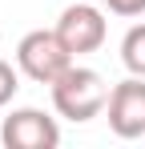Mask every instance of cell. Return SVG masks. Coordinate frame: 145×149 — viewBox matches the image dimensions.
<instances>
[{
	"label": "cell",
	"mask_w": 145,
	"mask_h": 149,
	"mask_svg": "<svg viewBox=\"0 0 145 149\" xmlns=\"http://www.w3.org/2000/svg\"><path fill=\"white\" fill-rule=\"evenodd\" d=\"M48 89H52V109H56L61 117L77 121V125L101 117L105 105H109V85H105V77L97 73V69H85V65H69Z\"/></svg>",
	"instance_id": "obj_1"
},
{
	"label": "cell",
	"mask_w": 145,
	"mask_h": 149,
	"mask_svg": "<svg viewBox=\"0 0 145 149\" xmlns=\"http://www.w3.org/2000/svg\"><path fill=\"white\" fill-rule=\"evenodd\" d=\"M72 65L69 45L61 40L56 28H36V32H24L20 45H16V69L36 85H52L56 77Z\"/></svg>",
	"instance_id": "obj_2"
},
{
	"label": "cell",
	"mask_w": 145,
	"mask_h": 149,
	"mask_svg": "<svg viewBox=\"0 0 145 149\" xmlns=\"http://www.w3.org/2000/svg\"><path fill=\"white\" fill-rule=\"evenodd\" d=\"M109 129L117 133L121 141H137L145 137V77H125L121 85L109 89Z\"/></svg>",
	"instance_id": "obj_3"
},
{
	"label": "cell",
	"mask_w": 145,
	"mask_h": 149,
	"mask_svg": "<svg viewBox=\"0 0 145 149\" xmlns=\"http://www.w3.org/2000/svg\"><path fill=\"white\" fill-rule=\"evenodd\" d=\"M0 141L8 149H56L61 129L56 121L40 109H12L0 125Z\"/></svg>",
	"instance_id": "obj_4"
},
{
	"label": "cell",
	"mask_w": 145,
	"mask_h": 149,
	"mask_svg": "<svg viewBox=\"0 0 145 149\" xmlns=\"http://www.w3.org/2000/svg\"><path fill=\"white\" fill-rule=\"evenodd\" d=\"M56 32H61V40L69 45L72 56H81V52H97L105 45V12L93 8V4H69L65 12H61V20H56Z\"/></svg>",
	"instance_id": "obj_5"
},
{
	"label": "cell",
	"mask_w": 145,
	"mask_h": 149,
	"mask_svg": "<svg viewBox=\"0 0 145 149\" xmlns=\"http://www.w3.org/2000/svg\"><path fill=\"white\" fill-rule=\"evenodd\" d=\"M121 65L133 77H145V24H133L121 36Z\"/></svg>",
	"instance_id": "obj_6"
},
{
	"label": "cell",
	"mask_w": 145,
	"mask_h": 149,
	"mask_svg": "<svg viewBox=\"0 0 145 149\" xmlns=\"http://www.w3.org/2000/svg\"><path fill=\"white\" fill-rule=\"evenodd\" d=\"M16 89H20V77H16V69H12L8 61H0V109H4L12 97H16Z\"/></svg>",
	"instance_id": "obj_7"
},
{
	"label": "cell",
	"mask_w": 145,
	"mask_h": 149,
	"mask_svg": "<svg viewBox=\"0 0 145 149\" xmlns=\"http://www.w3.org/2000/svg\"><path fill=\"white\" fill-rule=\"evenodd\" d=\"M105 8H109L113 16H141L145 0H105Z\"/></svg>",
	"instance_id": "obj_8"
}]
</instances>
